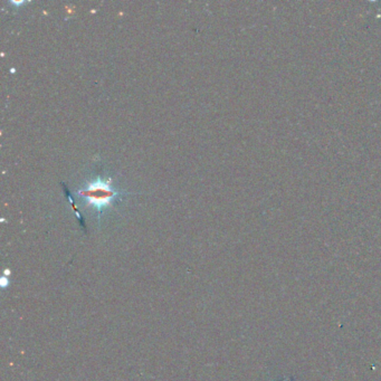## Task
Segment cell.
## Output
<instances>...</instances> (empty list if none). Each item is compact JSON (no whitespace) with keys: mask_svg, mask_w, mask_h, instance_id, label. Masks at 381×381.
<instances>
[{"mask_svg":"<svg viewBox=\"0 0 381 381\" xmlns=\"http://www.w3.org/2000/svg\"><path fill=\"white\" fill-rule=\"evenodd\" d=\"M80 195L86 199L90 205L96 207L97 209L108 206L111 200L114 198L116 192L111 187L101 180H96L90 184L87 188L81 190Z\"/></svg>","mask_w":381,"mask_h":381,"instance_id":"1","label":"cell"}]
</instances>
